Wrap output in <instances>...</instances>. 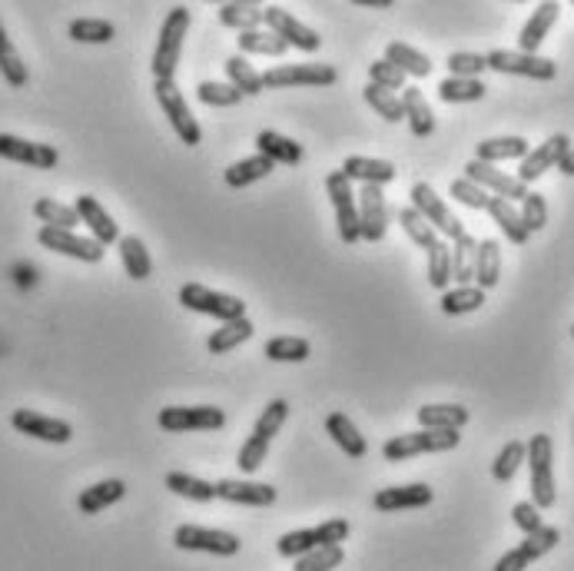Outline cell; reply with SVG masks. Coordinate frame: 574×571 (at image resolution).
Masks as SVG:
<instances>
[{
    "instance_id": "obj_31",
    "label": "cell",
    "mask_w": 574,
    "mask_h": 571,
    "mask_svg": "<svg viewBox=\"0 0 574 571\" xmlns=\"http://www.w3.org/2000/svg\"><path fill=\"white\" fill-rule=\"evenodd\" d=\"M123 495H127V485H123V479H103V482L90 485V489L80 492L77 508L83 515H97V512H103V508L117 505Z\"/></svg>"
},
{
    "instance_id": "obj_54",
    "label": "cell",
    "mask_w": 574,
    "mask_h": 571,
    "mask_svg": "<svg viewBox=\"0 0 574 571\" xmlns=\"http://www.w3.org/2000/svg\"><path fill=\"white\" fill-rule=\"evenodd\" d=\"M196 97H200V103H206V107H236V103L243 100V93H239L236 87H229V83L200 80Z\"/></svg>"
},
{
    "instance_id": "obj_22",
    "label": "cell",
    "mask_w": 574,
    "mask_h": 571,
    "mask_svg": "<svg viewBox=\"0 0 574 571\" xmlns=\"http://www.w3.org/2000/svg\"><path fill=\"white\" fill-rule=\"evenodd\" d=\"M435 492L429 485L415 482V485H395V489H379L372 498V505L379 512H405V508H425L432 505Z\"/></svg>"
},
{
    "instance_id": "obj_13",
    "label": "cell",
    "mask_w": 574,
    "mask_h": 571,
    "mask_svg": "<svg viewBox=\"0 0 574 571\" xmlns=\"http://www.w3.org/2000/svg\"><path fill=\"white\" fill-rule=\"evenodd\" d=\"M176 548L183 552H206V555H236L239 538L223 532V528H200V525H180L173 532Z\"/></svg>"
},
{
    "instance_id": "obj_43",
    "label": "cell",
    "mask_w": 574,
    "mask_h": 571,
    "mask_svg": "<svg viewBox=\"0 0 574 571\" xmlns=\"http://www.w3.org/2000/svg\"><path fill=\"white\" fill-rule=\"evenodd\" d=\"M67 34L70 40H77V44H110V40L117 37V27L100 17H77L70 20Z\"/></svg>"
},
{
    "instance_id": "obj_34",
    "label": "cell",
    "mask_w": 574,
    "mask_h": 571,
    "mask_svg": "<svg viewBox=\"0 0 574 571\" xmlns=\"http://www.w3.org/2000/svg\"><path fill=\"white\" fill-rule=\"evenodd\" d=\"M253 332H256V326L249 323V316L233 319V323H223L219 329L210 332V339H206V349H210L213 356H223V352L243 346V342L253 339Z\"/></svg>"
},
{
    "instance_id": "obj_60",
    "label": "cell",
    "mask_w": 574,
    "mask_h": 571,
    "mask_svg": "<svg viewBox=\"0 0 574 571\" xmlns=\"http://www.w3.org/2000/svg\"><path fill=\"white\" fill-rule=\"evenodd\" d=\"M511 518H515V525L521 528L525 535H531V532H538L541 525V508L535 505V502H518L515 508H511Z\"/></svg>"
},
{
    "instance_id": "obj_51",
    "label": "cell",
    "mask_w": 574,
    "mask_h": 571,
    "mask_svg": "<svg viewBox=\"0 0 574 571\" xmlns=\"http://www.w3.org/2000/svg\"><path fill=\"white\" fill-rule=\"evenodd\" d=\"M362 97H365V103L379 113L382 120H389V123H399V120H405V113H402V100L395 97V93H389V90H379V87H372V83H365V90H362Z\"/></svg>"
},
{
    "instance_id": "obj_6",
    "label": "cell",
    "mask_w": 574,
    "mask_h": 571,
    "mask_svg": "<svg viewBox=\"0 0 574 571\" xmlns=\"http://www.w3.org/2000/svg\"><path fill=\"white\" fill-rule=\"evenodd\" d=\"M180 303L193 313H203V316H213L219 323H233V319H243L246 316V303L239 296H229V293H216V289L203 286V283H186L180 289Z\"/></svg>"
},
{
    "instance_id": "obj_50",
    "label": "cell",
    "mask_w": 574,
    "mask_h": 571,
    "mask_svg": "<svg viewBox=\"0 0 574 571\" xmlns=\"http://www.w3.org/2000/svg\"><path fill=\"white\" fill-rule=\"evenodd\" d=\"M528 459V445L525 442H508L502 452H498V459L492 465V475H495V482H511L518 475L521 469V462Z\"/></svg>"
},
{
    "instance_id": "obj_36",
    "label": "cell",
    "mask_w": 574,
    "mask_h": 571,
    "mask_svg": "<svg viewBox=\"0 0 574 571\" xmlns=\"http://www.w3.org/2000/svg\"><path fill=\"white\" fill-rule=\"evenodd\" d=\"M273 170H276L273 160H266V157H259V153H253V157H246V160H239V163L229 166V170L223 173V180H226L229 190H243V186L263 180V176H269Z\"/></svg>"
},
{
    "instance_id": "obj_52",
    "label": "cell",
    "mask_w": 574,
    "mask_h": 571,
    "mask_svg": "<svg viewBox=\"0 0 574 571\" xmlns=\"http://www.w3.org/2000/svg\"><path fill=\"white\" fill-rule=\"evenodd\" d=\"M289 419V402L286 399H273L269 406L263 409V415L256 419L253 425V435H259V439H266V442H273L279 429H283V422Z\"/></svg>"
},
{
    "instance_id": "obj_57",
    "label": "cell",
    "mask_w": 574,
    "mask_h": 571,
    "mask_svg": "<svg viewBox=\"0 0 574 571\" xmlns=\"http://www.w3.org/2000/svg\"><path fill=\"white\" fill-rule=\"evenodd\" d=\"M445 67H448V74L462 77V80H478L482 77V70H488L485 54H468V50H455V54H448Z\"/></svg>"
},
{
    "instance_id": "obj_64",
    "label": "cell",
    "mask_w": 574,
    "mask_h": 571,
    "mask_svg": "<svg viewBox=\"0 0 574 571\" xmlns=\"http://www.w3.org/2000/svg\"><path fill=\"white\" fill-rule=\"evenodd\" d=\"M571 336H574V326H571Z\"/></svg>"
},
{
    "instance_id": "obj_21",
    "label": "cell",
    "mask_w": 574,
    "mask_h": 571,
    "mask_svg": "<svg viewBox=\"0 0 574 571\" xmlns=\"http://www.w3.org/2000/svg\"><path fill=\"white\" fill-rule=\"evenodd\" d=\"M216 498L233 505H249V508H269L276 505L279 492L266 482H236V479H223L216 482Z\"/></svg>"
},
{
    "instance_id": "obj_19",
    "label": "cell",
    "mask_w": 574,
    "mask_h": 571,
    "mask_svg": "<svg viewBox=\"0 0 574 571\" xmlns=\"http://www.w3.org/2000/svg\"><path fill=\"white\" fill-rule=\"evenodd\" d=\"M356 206H359L362 240L365 243L385 240V230H389V206H385L382 186H362V193L356 196Z\"/></svg>"
},
{
    "instance_id": "obj_53",
    "label": "cell",
    "mask_w": 574,
    "mask_h": 571,
    "mask_svg": "<svg viewBox=\"0 0 574 571\" xmlns=\"http://www.w3.org/2000/svg\"><path fill=\"white\" fill-rule=\"evenodd\" d=\"M346 562V552H342V545H326V548H316V552L296 558V568L292 571H332Z\"/></svg>"
},
{
    "instance_id": "obj_27",
    "label": "cell",
    "mask_w": 574,
    "mask_h": 571,
    "mask_svg": "<svg viewBox=\"0 0 574 571\" xmlns=\"http://www.w3.org/2000/svg\"><path fill=\"white\" fill-rule=\"evenodd\" d=\"M256 153L259 157H266V160H273L276 166L283 163V166H299L302 157H306V150H302V143L296 140H289L283 137V133H276V130H263L256 137Z\"/></svg>"
},
{
    "instance_id": "obj_26",
    "label": "cell",
    "mask_w": 574,
    "mask_h": 571,
    "mask_svg": "<svg viewBox=\"0 0 574 571\" xmlns=\"http://www.w3.org/2000/svg\"><path fill=\"white\" fill-rule=\"evenodd\" d=\"M402 113H405V123H409V130H412V137H432L435 133V113L429 107V100L422 97V90L419 87H405L402 90Z\"/></svg>"
},
{
    "instance_id": "obj_11",
    "label": "cell",
    "mask_w": 574,
    "mask_h": 571,
    "mask_svg": "<svg viewBox=\"0 0 574 571\" xmlns=\"http://www.w3.org/2000/svg\"><path fill=\"white\" fill-rule=\"evenodd\" d=\"M263 24H266V30H273L286 47L306 50V54H316V50L322 47V37L316 34V30H312L309 24H302L299 17H292L289 10H283L279 4L263 7Z\"/></svg>"
},
{
    "instance_id": "obj_44",
    "label": "cell",
    "mask_w": 574,
    "mask_h": 571,
    "mask_svg": "<svg viewBox=\"0 0 574 571\" xmlns=\"http://www.w3.org/2000/svg\"><path fill=\"white\" fill-rule=\"evenodd\" d=\"M166 489L180 498H190V502H213L216 498V485L196 479V475H186V472H170L166 475Z\"/></svg>"
},
{
    "instance_id": "obj_23",
    "label": "cell",
    "mask_w": 574,
    "mask_h": 571,
    "mask_svg": "<svg viewBox=\"0 0 574 571\" xmlns=\"http://www.w3.org/2000/svg\"><path fill=\"white\" fill-rule=\"evenodd\" d=\"M558 14H561V4H555V0H548V4H538L535 14L528 17V24L521 27L518 34V50L521 54H538V47L545 44L548 30L558 24Z\"/></svg>"
},
{
    "instance_id": "obj_5",
    "label": "cell",
    "mask_w": 574,
    "mask_h": 571,
    "mask_svg": "<svg viewBox=\"0 0 574 571\" xmlns=\"http://www.w3.org/2000/svg\"><path fill=\"white\" fill-rule=\"evenodd\" d=\"M349 538V522L346 518H329V522H322L316 528H299V532H289L276 542L279 555L283 558H302L309 552H316V548H326V545H342Z\"/></svg>"
},
{
    "instance_id": "obj_10",
    "label": "cell",
    "mask_w": 574,
    "mask_h": 571,
    "mask_svg": "<svg viewBox=\"0 0 574 571\" xmlns=\"http://www.w3.org/2000/svg\"><path fill=\"white\" fill-rule=\"evenodd\" d=\"M488 70H498V74H511V77H531V80H555L558 64L548 57L538 54H521V50H492L485 54Z\"/></svg>"
},
{
    "instance_id": "obj_33",
    "label": "cell",
    "mask_w": 574,
    "mask_h": 571,
    "mask_svg": "<svg viewBox=\"0 0 574 571\" xmlns=\"http://www.w3.org/2000/svg\"><path fill=\"white\" fill-rule=\"evenodd\" d=\"M120 263L123 269H127V276L130 279H150L153 276V259H150V249L143 246L140 236H120Z\"/></svg>"
},
{
    "instance_id": "obj_1",
    "label": "cell",
    "mask_w": 574,
    "mask_h": 571,
    "mask_svg": "<svg viewBox=\"0 0 574 571\" xmlns=\"http://www.w3.org/2000/svg\"><path fill=\"white\" fill-rule=\"evenodd\" d=\"M186 30H190V7H173L163 20L160 40H156V50H153V60H150L153 80H176V67H180V57H183Z\"/></svg>"
},
{
    "instance_id": "obj_38",
    "label": "cell",
    "mask_w": 574,
    "mask_h": 571,
    "mask_svg": "<svg viewBox=\"0 0 574 571\" xmlns=\"http://www.w3.org/2000/svg\"><path fill=\"white\" fill-rule=\"evenodd\" d=\"M236 47H239V57H283L289 50L273 30H263V27L249 30V34H239Z\"/></svg>"
},
{
    "instance_id": "obj_39",
    "label": "cell",
    "mask_w": 574,
    "mask_h": 571,
    "mask_svg": "<svg viewBox=\"0 0 574 571\" xmlns=\"http://www.w3.org/2000/svg\"><path fill=\"white\" fill-rule=\"evenodd\" d=\"M475 256H478V240L462 233L452 243V279L458 286H475Z\"/></svg>"
},
{
    "instance_id": "obj_35",
    "label": "cell",
    "mask_w": 574,
    "mask_h": 571,
    "mask_svg": "<svg viewBox=\"0 0 574 571\" xmlns=\"http://www.w3.org/2000/svg\"><path fill=\"white\" fill-rule=\"evenodd\" d=\"M498 279H502V246L495 240H482L478 243V256H475V283L478 289H495Z\"/></svg>"
},
{
    "instance_id": "obj_14",
    "label": "cell",
    "mask_w": 574,
    "mask_h": 571,
    "mask_svg": "<svg viewBox=\"0 0 574 571\" xmlns=\"http://www.w3.org/2000/svg\"><path fill=\"white\" fill-rule=\"evenodd\" d=\"M37 243L50 249V253H60V256H70V259H80V263H100L103 259V249L97 240H87V236H77L73 230H54V226H40L37 233Z\"/></svg>"
},
{
    "instance_id": "obj_56",
    "label": "cell",
    "mask_w": 574,
    "mask_h": 571,
    "mask_svg": "<svg viewBox=\"0 0 574 571\" xmlns=\"http://www.w3.org/2000/svg\"><path fill=\"white\" fill-rule=\"evenodd\" d=\"M561 542V532L558 528H551V525H541L538 532H531V535H525V542H521L518 548L525 552V558L528 562H538V558H545L551 548H555Z\"/></svg>"
},
{
    "instance_id": "obj_18",
    "label": "cell",
    "mask_w": 574,
    "mask_h": 571,
    "mask_svg": "<svg viewBox=\"0 0 574 571\" xmlns=\"http://www.w3.org/2000/svg\"><path fill=\"white\" fill-rule=\"evenodd\" d=\"M571 150V137L568 133H555V137H548L541 147H535V150H528V157L521 160V166H518V180L521 183H535L538 176H545L548 170H555V166L565 160V153Z\"/></svg>"
},
{
    "instance_id": "obj_7",
    "label": "cell",
    "mask_w": 574,
    "mask_h": 571,
    "mask_svg": "<svg viewBox=\"0 0 574 571\" xmlns=\"http://www.w3.org/2000/svg\"><path fill=\"white\" fill-rule=\"evenodd\" d=\"M326 193L332 200V210H336V226L342 243H359L362 240V226H359V206H356V193H352V183L346 180L342 170H332L326 176Z\"/></svg>"
},
{
    "instance_id": "obj_29",
    "label": "cell",
    "mask_w": 574,
    "mask_h": 571,
    "mask_svg": "<svg viewBox=\"0 0 574 571\" xmlns=\"http://www.w3.org/2000/svg\"><path fill=\"white\" fill-rule=\"evenodd\" d=\"M528 157V140L525 137H492L482 140L475 147V160L478 163H505V160H525Z\"/></svg>"
},
{
    "instance_id": "obj_30",
    "label": "cell",
    "mask_w": 574,
    "mask_h": 571,
    "mask_svg": "<svg viewBox=\"0 0 574 571\" xmlns=\"http://www.w3.org/2000/svg\"><path fill=\"white\" fill-rule=\"evenodd\" d=\"M419 425L432 432H462L468 425V409L455 406V402H445V406H422Z\"/></svg>"
},
{
    "instance_id": "obj_48",
    "label": "cell",
    "mask_w": 574,
    "mask_h": 571,
    "mask_svg": "<svg viewBox=\"0 0 574 571\" xmlns=\"http://www.w3.org/2000/svg\"><path fill=\"white\" fill-rule=\"evenodd\" d=\"M429 283L438 289V293H445L448 283H452V246L445 240H438L429 249Z\"/></svg>"
},
{
    "instance_id": "obj_9",
    "label": "cell",
    "mask_w": 574,
    "mask_h": 571,
    "mask_svg": "<svg viewBox=\"0 0 574 571\" xmlns=\"http://www.w3.org/2000/svg\"><path fill=\"white\" fill-rule=\"evenodd\" d=\"M409 196H412V210L419 213L422 220L429 223L435 233H442L445 240H452V243H455L458 236L465 233L462 220H458V216H455L452 210H448L445 200H442V196H438V193L432 190L429 183H415Z\"/></svg>"
},
{
    "instance_id": "obj_49",
    "label": "cell",
    "mask_w": 574,
    "mask_h": 571,
    "mask_svg": "<svg viewBox=\"0 0 574 571\" xmlns=\"http://www.w3.org/2000/svg\"><path fill=\"white\" fill-rule=\"evenodd\" d=\"M399 223H402L405 236H409V240H412L415 246H419V249H425V253H429V249H432L438 240H442V236H438V233L432 230V226L425 223L422 216L412 210V206H405V210L399 213Z\"/></svg>"
},
{
    "instance_id": "obj_20",
    "label": "cell",
    "mask_w": 574,
    "mask_h": 571,
    "mask_svg": "<svg viewBox=\"0 0 574 571\" xmlns=\"http://www.w3.org/2000/svg\"><path fill=\"white\" fill-rule=\"evenodd\" d=\"M73 210H77L80 223H87L90 230V240H97L100 246H110V243H120V226L113 223V216L103 210V203L97 196L83 193L77 196V203H73Z\"/></svg>"
},
{
    "instance_id": "obj_17",
    "label": "cell",
    "mask_w": 574,
    "mask_h": 571,
    "mask_svg": "<svg viewBox=\"0 0 574 571\" xmlns=\"http://www.w3.org/2000/svg\"><path fill=\"white\" fill-rule=\"evenodd\" d=\"M0 157L10 163L34 166V170H54L60 163V153L50 147V143H34V140L14 137V133H0Z\"/></svg>"
},
{
    "instance_id": "obj_40",
    "label": "cell",
    "mask_w": 574,
    "mask_h": 571,
    "mask_svg": "<svg viewBox=\"0 0 574 571\" xmlns=\"http://www.w3.org/2000/svg\"><path fill=\"white\" fill-rule=\"evenodd\" d=\"M488 216H492V220L498 223V230L505 233L508 243H515V246H525L528 243L525 223H521L518 210L508 200H498V196H492V203H488Z\"/></svg>"
},
{
    "instance_id": "obj_37",
    "label": "cell",
    "mask_w": 574,
    "mask_h": 571,
    "mask_svg": "<svg viewBox=\"0 0 574 571\" xmlns=\"http://www.w3.org/2000/svg\"><path fill=\"white\" fill-rule=\"evenodd\" d=\"M0 77H4V80H7V87H14V90L27 87V80H30L27 64H24V60H20L17 47H14V40L7 37L4 20H0Z\"/></svg>"
},
{
    "instance_id": "obj_47",
    "label": "cell",
    "mask_w": 574,
    "mask_h": 571,
    "mask_svg": "<svg viewBox=\"0 0 574 571\" xmlns=\"http://www.w3.org/2000/svg\"><path fill=\"white\" fill-rule=\"evenodd\" d=\"M266 359H273V362H306L309 359V339H302V336H273L266 342Z\"/></svg>"
},
{
    "instance_id": "obj_58",
    "label": "cell",
    "mask_w": 574,
    "mask_h": 571,
    "mask_svg": "<svg viewBox=\"0 0 574 571\" xmlns=\"http://www.w3.org/2000/svg\"><path fill=\"white\" fill-rule=\"evenodd\" d=\"M448 196H452L455 203L468 206V210H488V203H492V196H488L482 186H475L472 180H452V186H448Z\"/></svg>"
},
{
    "instance_id": "obj_55",
    "label": "cell",
    "mask_w": 574,
    "mask_h": 571,
    "mask_svg": "<svg viewBox=\"0 0 574 571\" xmlns=\"http://www.w3.org/2000/svg\"><path fill=\"white\" fill-rule=\"evenodd\" d=\"M518 216H521V223H525L528 236H531V233H538V230H545V226H548V200H545V196H541V193L528 190V196H525V200H521Z\"/></svg>"
},
{
    "instance_id": "obj_41",
    "label": "cell",
    "mask_w": 574,
    "mask_h": 571,
    "mask_svg": "<svg viewBox=\"0 0 574 571\" xmlns=\"http://www.w3.org/2000/svg\"><path fill=\"white\" fill-rule=\"evenodd\" d=\"M226 77H229V87H236L243 97H259L266 87H263V74H256V67L249 64L246 57H239V54H233L226 60Z\"/></svg>"
},
{
    "instance_id": "obj_8",
    "label": "cell",
    "mask_w": 574,
    "mask_h": 571,
    "mask_svg": "<svg viewBox=\"0 0 574 571\" xmlns=\"http://www.w3.org/2000/svg\"><path fill=\"white\" fill-rule=\"evenodd\" d=\"M163 432H219L226 425V412L216 406H166L156 415Z\"/></svg>"
},
{
    "instance_id": "obj_46",
    "label": "cell",
    "mask_w": 574,
    "mask_h": 571,
    "mask_svg": "<svg viewBox=\"0 0 574 571\" xmlns=\"http://www.w3.org/2000/svg\"><path fill=\"white\" fill-rule=\"evenodd\" d=\"M488 93L482 80H462V77H448L438 83V100L442 103H475Z\"/></svg>"
},
{
    "instance_id": "obj_2",
    "label": "cell",
    "mask_w": 574,
    "mask_h": 571,
    "mask_svg": "<svg viewBox=\"0 0 574 571\" xmlns=\"http://www.w3.org/2000/svg\"><path fill=\"white\" fill-rule=\"evenodd\" d=\"M528 445V469H531V502H535L541 512L555 505V445H551V435L538 432L531 435Z\"/></svg>"
},
{
    "instance_id": "obj_63",
    "label": "cell",
    "mask_w": 574,
    "mask_h": 571,
    "mask_svg": "<svg viewBox=\"0 0 574 571\" xmlns=\"http://www.w3.org/2000/svg\"><path fill=\"white\" fill-rule=\"evenodd\" d=\"M356 7H379V10H389L392 0H352Z\"/></svg>"
},
{
    "instance_id": "obj_62",
    "label": "cell",
    "mask_w": 574,
    "mask_h": 571,
    "mask_svg": "<svg viewBox=\"0 0 574 571\" xmlns=\"http://www.w3.org/2000/svg\"><path fill=\"white\" fill-rule=\"evenodd\" d=\"M558 170H561V173H565V176H574V147H571V150L565 153V160H561V163H558Z\"/></svg>"
},
{
    "instance_id": "obj_45",
    "label": "cell",
    "mask_w": 574,
    "mask_h": 571,
    "mask_svg": "<svg viewBox=\"0 0 574 571\" xmlns=\"http://www.w3.org/2000/svg\"><path fill=\"white\" fill-rule=\"evenodd\" d=\"M34 216L44 226H54V230H73V226H80V216L73 206L67 203H57V200H50V196H44V200H37L34 203Z\"/></svg>"
},
{
    "instance_id": "obj_3",
    "label": "cell",
    "mask_w": 574,
    "mask_h": 571,
    "mask_svg": "<svg viewBox=\"0 0 574 571\" xmlns=\"http://www.w3.org/2000/svg\"><path fill=\"white\" fill-rule=\"evenodd\" d=\"M458 442H462L458 432H432V429L405 432V435H392V439L382 445V459L405 462V459H415V455L452 452V449H458Z\"/></svg>"
},
{
    "instance_id": "obj_42",
    "label": "cell",
    "mask_w": 574,
    "mask_h": 571,
    "mask_svg": "<svg viewBox=\"0 0 574 571\" xmlns=\"http://www.w3.org/2000/svg\"><path fill=\"white\" fill-rule=\"evenodd\" d=\"M442 313L445 316H465V313H475V309L485 306V289L478 286H455V289H445L442 293Z\"/></svg>"
},
{
    "instance_id": "obj_25",
    "label": "cell",
    "mask_w": 574,
    "mask_h": 571,
    "mask_svg": "<svg viewBox=\"0 0 574 571\" xmlns=\"http://www.w3.org/2000/svg\"><path fill=\"white\" fill-rule=\"evenodd\" d=\"M326 432L332 435V442H336L339 449L349 455V459H365V452H369V442H365V435L359 432V425L352 422L346 412L326 415Z\"/></svg>"
},
{
    "instance_id": "obj_61",
    "label": "cell",
    "mask_w": 574,
    "mask_h": 571,
    "mask_svg": "<svg viewBox=\"0 0 574 571\" xmlns=\"http://www.w3.org/2000/svg\"><path fill=\"white\" fill-rule=\"evenodd\" d=\"M528 565L531 562L525 558V552H521V548H511V552H505L502 558H498L492 571H525Z\"/></svg>"
},
{
    "instance_id": "obj_24",
    "label": "cell",
    "mask_w": 574,
    "mask_h": 571,
    "mask_svg": "<svg viewBox=\"0 0 574 571\" xmlns=\"http://www.w3.org/2000/svg\"><path fill=\"white\" fill-rule=\"evenodd\" d=\"M342 173H346L349 183H362V186H385L399 176V170H395L389 160H375V157H346Z\"/></svg>"
},
{
    "instance_id": "obj_28",
    "label": "cell",
    "mask_w": 574,
    "mask_h": 571,
    "mask_svg": "<svg viewBox=\"0 0 574 571\" xmlns=\"http://www.w3.org/2000/svg\"><path fill=\"white\" fill-rule=\"evenodd\" d=\"M385 64H392L395 70H402L405 77H415V80H422V77H429L432 74V60L422 54V50H415L409 44H402V40H392L389 47H385Z\"/></svg>"
},
{
    "instance_id": "obj_15",
    "label": "cell",
    "mask_w": 574,
    "mask_h": 571,
    "mask_svg": "<svg viewBox=\"0 0 574 571\" xmlns=\"http://www.w3.org/2000/svg\"><path fill=\"white\" fill-rule=\"evenodd\" d=\"M10 425H14L20 435H30V439H40L50 445H64L73 439L70 422L54 419V415H44V412H34V409H17L10 415Z\"/></svg>"
},
{
    "instance_id": "obj_12",
    "label": "cell",
    "mask_w": 574,
    "mask_h": 571,
    "mask_svg": "<svg viewBox=\"0 0 574 571\" xmlns=\"http://www.w3.org/2000/svg\"><path fill=\"white\" fill-rule=\"evenodd\" d=\"M336 83V67L332 64H283L269 67L263 74V87L283 90V87H332Z\"/></svg>"
},
{
    "instance_id": "obj_32",
    "label": "cell",
    "mask_w": 574,
    "mask_h": 571,
    "mask_svg": "<svg viewBox=\"0 0 574 571\" xmlns=\"http://www.w3.org/2000/svg\"><path fill=\"white\" fill-rule=\"evenodd\" d=\"M219 24L249 34V30L263 27V7L249 4V0H229V4H219Z\"/></svg>"
},
{
    "instance_id": "obj_16",
    "label": "cell",
    "mask_w": 574,
    "mask_h": 571,
    "mask_svg": "<svg viewBox=\"0 0 574 571\" xmlns=\"http://www.w3.org/2000/svg\"><path fill=\"white\" fill-rule=\"evenodd\" d=\"M465 180H472L475 186H482V190L488 196H498V200H508V203H515V200H525L528 196V186L518 180V176H508L502 170H495V166H488V163H465Z\"/></svg>"
},
{
    "instance_id": "obj_59",
    "label": "cell",
    "mask_w": 574,
    "mask_h": 571,
    "mask_svg": "<svg viewBox=\"0 0 574 571\" xmlns=\"http://www.w3.org/2000/svg\"><path fill=\"white\" fill-rule=\"evenodd\" d=\"M369 83L372 87H379V90H405L409 87V77L402 74V70H395L392 64H385V60H372L369 64Z\"/></svg>"
},
{
    "instance_id": "obj_4",
    "label": "cell",
    "mask_w": 574,
    "mask_h": 571,
    "mask_svg": "<svg viewBox=\"0 0 574 571\" xmlns=\"http://www.w3.org/2000/svg\"><path fill=\"white\" fill-rule=\"evenodd\" d=\"M153 93H156V103H160V110L166 113V120H170L173 133L180 137V143L186 147H200L203 140V130L200 123H196L190 103L183 100L180 87H176V80H153Z\"/></svg>"
}]
</instances>
